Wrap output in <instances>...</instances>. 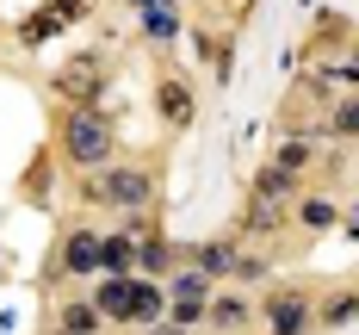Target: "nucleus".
<instances>
[{"label":"nucleus","mask_w":359,"mask_h":335,"mask_svg":"<svg viewBox=\"0 0 359 335\" xmlns=\"http://www.w3.org/2000/svg\"><path fill=\"white\" fill-rule=\"evenodd\" d=\"M62 155L81 162V168L111 162V124H106V112H69V124H62Z\"/></svg>","instance_id":"obj_1"},{"label":"nucleus","mask_w":359,"mask_h":335,"mask_svg":"<svg viewBox=\"0 0 359 335\" xmlns=\"http://www.w3.org/2000/svg\"><path fill=\"white\" fill-rule=\"evenodd\" d=\"M100 205H149V192H155V180H149L143 168H111V174H100V180L87 186Z\"/></svg>","instance_id":"obj_2"},{"label":"nucleus","mask_w":359,"mask_h":335,"mask_svg":"<svg viewBox=\"0 0 359 335\" xmlns=\"http://www.w3.org/2000/svg\"><path fill=\"white\" fill-rule=\"evenodd\" d=\"M168 298H174V329H186V323H198V317L211 310V280H205L198 267H192V273H174Z\"/></svg>","instance_id":"obj_3"},{"label":"nucleus","mask_w":359,"mask_h":335,"mask_svg":"<svg viewBox=\"0 0 359 335\" xmlns=\"http://www.w3.org/2000/svg\"><path fill=\"white\" fill-rule=\"evenodd\" d=\"M56 87L74 100V112H93L100 87H106V74H100V56H81V63H69V69L56 74Z\"/></svg>","instance_id":"obj_4"},{"label":"nucleus","mask_w":359,"mask_h":335,"mask_svg":"<svg viewBox=\"0 0 359 335\" xmlns=\"http://www.w3.org/2000/svg\"><path fill=\"white\" fill-rule=\"evenodd\" d=\"M266 317H273V335H304L310 329V304L297 292H273L266 298Z\"/></svg>","instance_id":"obj_5"},{"label":"nucleus","mask_w":359,"mask_h":335,"mask_svg":"<svg viewBox=\"0 0 359 335\" xmlns=\"http://www.w3.org/2000/svg\"><path fill=\"white\" fill-rule=\"evenodd\" d=\"M62 267H69V273H100V230H69Z\"/></svg>","instance_id":"obj_6"},{"label":"nucleus","mask_w":359,"mask_h":335,"mask_svg":"<svg viewBox=\"0 0 359 335\" xmlns=\"http://www.w3.org/2000/svg\"><path fill=\"white\" fill-rule=\"evenodd\" d=\"M155 106H161V118H168L174 131H186V124H192V87H186V81H161V87H155Z\"/></svg>","instance_id":"obj_7"},{"label":"nucleus","mask_w":359,"mask_h":335,"mask_svg":"<svg viewBox=\"0 0 359 335\" xmlns=\"http://www.w3.org/2000/svg\"><path fill=\"white\" fill-rule=\"evenodd\" d=\"M93 310H100V317H111V323H130V273H124V280H100V292H93Z\"/></svg>","instance_id":"obj_8"},{"label":"nucleus","mask_w":359,"mask_h":335,"mask_svg":"<svg viewBox=\"0 0 359 335\" xmlns=\"http://www.w3.org/2000/svg\"><path fill=\"white\" fill-rule=\"evenodd\" d=\"M137 261V242L130 236H100V273H111V280H124V267Z\"/></svg>","instance_id":"obj_9"},{"label":"nucleus","mask_w":359,"mask_h":335,"mask_svg":"<svg viewBox=\"0 0 359 335\" xmlns=\"http://www.w3.org/2000/svg\"><path fill=\"white\" fill-rule=\"evenodd\" d=\"M198 273H205V280H217V273H236V267H242V255H236V242H205V249H198Z\"/></svg>","instance_id":"obj_10"},{"label":"nucleus","mask_w":359,"mask_h":335,"mask_svg":"<svg viewBox=\"0 0 359 335\" xmlns=\"http://www.w3.org/2000/svg\"><path fill=\"white\" fill-rule=\"evenodd\" d=\"M161 286H149V280H130V323H155L161 317Z\"/></svg>","instance_id":"obj_11"},{"label":"nucleus","mask_w":359,"mask_h":335,"mask_svg":"<svg viewBox=\"0 0 359 335\" xmlns=\"http://www.w3.org/2000/svg\"><path fill=\"white\" fill-rule=\"evenodd\" d=\"M100 329V310L93 304H69L62 317H56V335H93Z\"/></svg>","instance_id":"obj_12"},{"label":"nucleus","mask_w":359,"mask_h":335,"mask_svg":"<svg viewBox=\"0 0 359 335\" xmlns=\"http://www.w3.org/2000/svg\"><path fill=\"white\" fill-rule=\"evenodd\" d=\"M254 199H273V205H285V199H291V174H285V168H260Z\"/></svg>","instance_id":"obj_13"},{"label":"nucleus","mask_w":359,"mask_h":335,"mask_svg":"<svg viewBox=\"0 0 359 335\" xmlns=\"http://www.w3.org/2000/svg\"><path fill=\"white\" fill-rule=\"evenodd\" d=\"M143 32L149 37H174L180 32V19H174V6L161 0V6H143Z\"/></svg>","instance_id":"obj_14"},{"label":"nucleus","mask_w":359,"mask_h":335,"mask_svg":"<svg viewBox=\"0 0 359 335\" xmlns=\"http://www.w3.org/2000/svg\"><path fill=\"white\" fill-rule=\"evenodd\" d=\"M242 223H254V230H279L285 223V205H273V199H248V218Z\"/></svg>","instance_id":"obj_15"},{"label":"nucleus","mask_w":359,"mask_h":335,"mask_svg":"<svg viewBox=\"0 0 359 335\" xmlns=\"http://www.w3.org/2000/svg\"><path fill=\"white\" fill-rule=\"evenodd\" d=\"M242 317H248V304H242V298H217V304H211V323H217V329H236Z\"/></svg>","instance_id":"obj_16"},{"label":"nucleus","mask_w":359,"mask_h":335,"mask_svg":"<svg viewBox=\"0 0 359 335\" xmlns=\"http://www.w3.org/2000/svg\"><path fill=\"white\" fill-rule=\"evenodd\" d=\"M297 218L310 223V230H328V223H334V205H328V199H304V205H297Z\"/></svg>","instance_id":"obj_17"},{"label":"nucleus","mask_w":359,"mask_h":335,"mask_svg":"<svg viewBox=\"0 0 359 335\" xmlns=\"http://www.w3.org/2000/svg\"><path fill=\"white\" fill-rule=\"evenodd\" d=\"M137 261H143L149 273H161V267H168V242H161V236H143V242H137Z\"/></svg>","instance_id":"obj_18"},{"label":"nucleus","mask_w":359,"mask_h":335,"mask_svg":"<svg viewBox=\"0 0 359 335\" xmlns=\"http://www.w3.org/2000/svg\"><path fill=\"white\" fill-rule=\"evenodd\" d=\"M347 317H359V292H341V298L323 310V323H347Z\"/></svg>","instance_id":"obj_19"},{"label":"nucleus","mask_w":359,"mask_h":335,"mask_svg":"<svg viewBox=\"0 0 359 335\" xmlns=\"http://www.w3.org/2000/svg\"><path fill=\"white\" fill-rule=\"evenodd\" d=\"M304 162H310V149H304V143H285V149H279V162H273V168H285V174H297Z\"/></svg>","instance_id":"obj_20"},{"label":"nucleus","mask_w":359,"mask_h":335,"mask_svg":"<svg viewBox=\"0 0 359 335\" xmlns=\"http://www.w3.org/2000/svg\"><path fill=\"white\" fill-rule=\"evenodd\" d=\"M334 131H341V137H359V100L334 112Z\"/></svg>","instance_id":"obj_21"},{"label":"nucleus","mask_w":359,"mask_h":335,"mask_svg":"<svg viewBox=\"0 0 359 335\" xmlns=\"http://www.w3.org/2000/svg\"><path fill=\"white\" fill-rule=\"evenodd\" d=\"M143 335H186V329H174V323H168V329H143Z\"/></svg>","instance_id":"obj_22"},{"label":"nucleus","mask_w":359,"mask_h":335,"mask_svg":"<svg viewBox=\"0 0 359 335\" xmlns=\"http://www.w3.org/2000/svg\"><path fill=\"white\" fill-rule=\"evenodd\" d=\"M137 6H161V0H137Z\"/></svg>","instance_id":"obj_23"}]
</instances>
